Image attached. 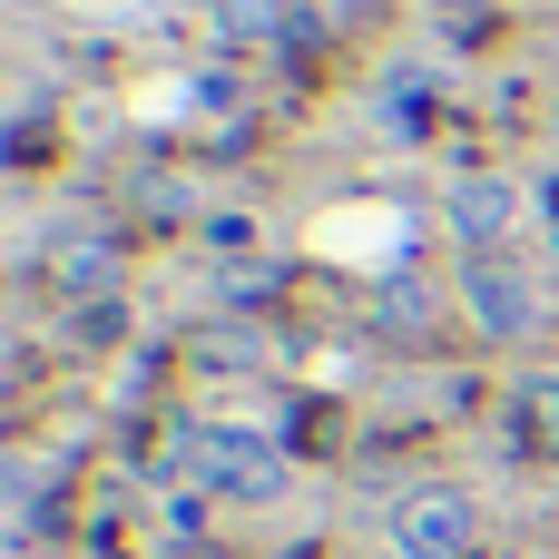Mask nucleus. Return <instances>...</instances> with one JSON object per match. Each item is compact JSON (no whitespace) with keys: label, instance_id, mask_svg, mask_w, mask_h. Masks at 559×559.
Masks as SVG:
<instances>
[{"label":"nucleus","instance_id":"obj_1","mask_svg":"<svg viewBox=\"0 0 559 559\" xmlns=\"http://www.w3.org/2000/svg\"><path fill=\"white\" fill-rule=\"evenodd\" d=\"M177 481L216 491V501H275L285 491V452L246 423H187L177 432Z\"/></svg>","mask_w":559,"mask_h":559},{"label":"nucleus","instance_id":"obj_2","mask_svg":"<svg viewBox=\"0 0 559 559\" xmlns=\"http://www.w3.org/2000/svg\"><path fill=\"white\" fill-rule=\"evenodd\" d=\"M462 305H472V324H481L491 344H531V334H540V285H531V265L472 255V275H462Z\"/></svg>","mask_w":559,"mask_h":559},{"label":"nucleus","instance_id":"obj_5","mask_svg":"<svg viewBox=\"0 0 559 559\" xmlns=\"http://www.w3.org/2000/svg\"><path fill=\"white\" fill-rule=\"evenodd\" d=\"M49 275H59L69 295H108V275H118V255H108V246L88 236V246H59V255H49Z\"/></svg>","mask_w":559,"mask_h":559},{"label":"nucleus","instance_id":"obj_4","mask_svg":"<svg viewBox=\"0 0 559 559\" xmlns=\"http://www.w3.org/2000/svg\"><path fill=\"white\" fill-rule=\"evenodd\" d=\"M501 226H511V187H501V177L452 187V236H462V246H491Z\"/></svg>","mask_w":559,"mask_h":559},{"label":"nucleus","instance_id":"obj_3","mask_svg":"<svg viewBox=\"0 0 559 559\" xmlns=\"http://www.w3.org/2000/svg\"><path fill=\"white\" fill-rule=\"evenodd\" d=\"M393 540H403V559H472L481 550V511H472V491H413L403 511H393Z\"/></svg>","mask_w":559,"mask_h":559},{"label":"nucleus","instance_id":"obj_6","mask_svg":"<svg viewBox=\"0 0 559 559\" xmlns=\"http://www.w3.org/2000/svg\"><path fill=\"white\" fill-rule=\"evenodd\" d=\"M216 29L226 39H275V29H295V0H216Z\"/></svg>","mask_w":559,"mask_h":559}]
</instances>
